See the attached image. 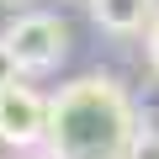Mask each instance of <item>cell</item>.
<instances>
[{
	"label": "cell",
	"mask_w": 159,
	"mask_h": 159,
	"mask_svg": "<svg viewBox=\"0 0 159 159\" xmlns=\"http://www.w3.org/2000/svg\"><path fill=\"white\" fill-rule=\"evenodd\" d=\"M138 106L122 80L111 74H80L53 96L48 154L53 159H127L138 138Z\"/></svg>",
	"instance_id": "6da1fadb"
},
{
	"label": "cell",
	"mask_w": 159,
	"mask_h": 159,
	"mask_svg": "<svg viewBox=\"0 0 159 159\" xmlns=\"http://www.w3.org/2000/svg\"><path fill=\"white\" fill-rule=\"evenodd\" d=\"M48 122H53V96L21 85V80H11V85H0V143L27 154L37 143H48Z\"/></svg>",
	"instance_id": "7a4b0ae2"
},
{
	"label": "cell",
	"mask_w": 159,
	"mask_h": 159,
	"mask_svg": "<svg viewBox=\"0 0 159 159\" xmlns=\"http://www.w3.org/2000/svg\"><path fill=\"white\" fill-rule=\"evenodd\" d=\"M0 37H6V48L16 53L21 74H43V69H53V64L64 58V48H69V32H64V21H58L53 11H21Z\"/></svg>",
	"instance_id": "3957f363"
},
{
	"label": "cell",
	"mask_w": 159,
	"mask_h": 159,
	"mask_svg": "<svg viewBox=\"0 0 159 159\" xmlns=\"http://www.w3.org/2000/svg\"><path fill=\"white\" fill-rule=\"evenodd\" d=\"M90 16L111 37H138V32L154 27L159 11H154V0H90Z\"/></svg>",
	"instance_id": "277c9868"
},
{
	"label": "cell",
	"mask_w": 159,
	"mask_h": 159,
	"mask_svg": "<svg viewBox=\"0 0 159 159\" xmlns=\"http://www.w3.org/2000/svg\"><path fill=\"white\" fill-rule=\"evenodd\" d=\"M127 159H159V122L143 111V122H138V138H133V154Z\"/></svg>",
	"instance_id": "5b68a950"
},
{
	"label": "cell",
	"mask_w": 159,
	"mask_h": 159,
	"mask_svg": "<svg viewBox=\"0 0 159 159\" xmlns=\"http://www.w3.org/2000/svg\"><path fill=\"white\" fill-rule=\"evenodd\" d=\"M11 80H21V64H16V53L6 48V37H0V85H11Z\"/></svg>",
	"instance_id": "8992f818"
},
{
	"label": "cell",
	"mask_w": 159,
	"mask_h": 159,
	"mask_svg": "<svg viewBox=\"0 0 159 159\" xmlns=\"http://www.w3.org/2000/svg\"><path fill=\"white\" fill-rule=\"evenodd\" d=\"M143 48H148V69L159 74V16H154V27L143 32Z\"/></svg>",
	"instance_id": "52a82bcc"
},
{
	"label": "cell",
	"mask_w": 159,
	"mask_h": 159,
	"mask_svg": "<svg viewBox=\"0 0 159 159\" xmlns=\"http://www.w3.org/2000/svg\"><path fill=\"white\" fill-rule=\"evenodd\" d=\"M27 159H53V154H27Z\"/></svg>",
	"instance_id": "ba28073f"
}]
</instances>
